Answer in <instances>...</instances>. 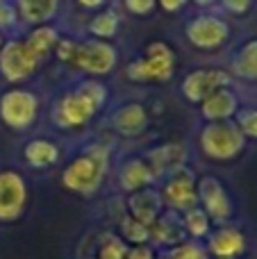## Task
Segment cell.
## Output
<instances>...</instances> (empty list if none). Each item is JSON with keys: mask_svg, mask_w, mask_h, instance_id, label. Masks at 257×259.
Instances as JSON below:
<instances>
[{"mask_svg": "<svg viewBox=\"0 0 257 259\" xmlns=\"http://www.w3.org/2000/svg\"><path fill=\"white\" fill-rule=\"evenodd\" d=\"M107 87L96 77L82 80L75 89L66 91L53 107V121L62 130L84 127L107 105Z\"/></svg>", "mask_w": 257, "mask_h": 259, "instance_id": "cell-1", "label": "cell"}, {"mask_svg": "<svg viewBox=\"0 0 257 259\" xmlns=\"http://www.w3.org/2000/svg\"><path fill=\"white\" fill-rule=\"evenodd\" d=\"M109 173V148L105 143H91L73 157L62 173V187L77 196H94L103 187Z\"/></svg>", "mask_w": 257, "mask_h": 259, "instance_id": "cell-2", "label": "cell"}, {"mask_svg": "<svg viewBox=\"0 0 257 259\" xmlns=\"http://www.w3.org/2000/svg\"><path fill=\"white\" fill-rule=\"evenodd\" d=\"M246 143L248 141L235 125V121L205 123L198 132V150L203 152L205 159L217 161V164H228L241 157Z\"/></svg>", "mask_w": 257, "mask_h": 259, "instance_id": "cell-3", "label": "cell"}, {"mask_svg": "<svg viewBox=\"0 0 257 259\" xmlns=\"http://www.w3.org/2000/svg\"><path fill=\"white\" fill-rule=\"evenodd\" d=\"M176 73V53L166 41H150L139 59L125 66L130 82H168Z\"/></svg>", "mask_w": 257, "mask_h": 259, "instance_id": "cell-4", "label": "cell"}, {"mask_svg": "<svg viewBox=\"0 0 257 259\" xmlns=\"http://www.w3.org/2000/svg\"><path fill=\"white\" fill-rule=\"evenodd\" d=\"M230 23L214 12H200L185 23V39L196 50H219L230 39Z\"/></svg>", "mask_w": 257, "mask_h": 259, "instance_id": "cell-5", "label": "cell"}, {"mask_svg": "<svg viewBox=\"0 0 257 259\" xmlns=\"http://www.w3.org/2000/svg\"><path fill=\"white\" fill-rule=\"evenodd\" d=\"M118 62V53L109 41H98V39H84L73 48V57L68 64L82 71L89 77H105L116 68Z\"/></svg>", "mask_w": 257, "mask_h": 259, "instance_id": "cell-6", "label": "cell"}, {"mask_svg": "<svg viewBox=\"0 0 257 259\" xmlns=\"http://www.w3.org/2000/svg\"><path fill=\"white\" fill-rule=\"evenodd\" d=\"M198 207L209 216L212 225H228L235 216V202L228 193L226 184L217 175H203L196 180Z\"/></svg>", "mask_w": 257, "mask_h": 259, "instance_id": "cell-7", "label": "cell"}, {"mask_svg": "<svg viewBox=\"0 0 257 259\" xmlns=\"http://www.w3.org/2000/svg\"><path fill=\"white\" fill-rule=\"evenodd\" d=\"M196 175L194 170L185 168L171 173L164 178L162 187H159V196H162L164 209L173 211V214H182V211L191 209L198 205V193H196Z\"/></svg>", "mask_w": 257, "mask_h": 259, "instance_id": "cell-8", "label": "cell"}, {"mask_svg": "<svg viewBox=\"0 0 257 259\" xmlns=\"http://www.w3.org/2000/svg\"><path fill=\"white\" fill-rule=\"evenodd\" d=\"M232 84V75L223 68H196V71L187 73L180 82V94L185 96L187 103L200 105L209 94L217 89Z\"/></svg>", "mask_w": 257, "mask_h": 259, "instance_id": "cell-9", "label": "cell"}, {"mask_svg": "<svg viewBox=\"0 0 257 259\" xmlns=\"http://www.w3.org/2000/svg\"><path fill=\"white\" fill-rule=\"evenodd\" d=\"M36 112H39V100L30 91L14 89L0 98V116L14 130H27L34 123Z\"/></svg>", "mask_w": 257, "mask_h": 259, "instance_id": "cell-10", "label": "cell"}, {"mask_svg": "<svg viewBox=\"0 0 257 259\" xmlns=\"http://www.w3.org/2000/svg\"><path fill=\"white\" fill-rule=\"evenodd\" d=\"M203 243L209 252V259H241L248 248L246 234L230 223L212 228Z\"/></svg>", "mask_w": 257, "mask_h": 259, "instance_id": "cell-11", "label": "cell"}, {"mask_svg": "<svg viewBox=\"0 0 257 259\" xmlns=\"http://www.w3.org/2000/svg\"><path fill=\"white\" fill-rule=\"evenodd\" d=\"M39 62L34 59V55L25 48L23 41H9L7 46H3L0 53V71L9 82H21L25 77H30L36 71Z\"/></svg>", "mask_w": 257, "mask_h": 259, "instance_id": "cell-12", "label": "cell"}, {"mask_svg": "<svg viewBox=\"0 0 257 259\" xmlns=\"http://www.w3.org/2000/svg\"><path fill=\"white\" fill-rule=\"evenodd\" d=\"M27 200V187L18 173H0V221H14L21 216Z\"/></svg>", "mask_w": 257, "mask_h": 259, "instance_id": "cell-13", "label": "cell"}, {"mask_svg": "<svg viewBox=\"0 0 257 259\" xmlns=\"http://www.w3.org/2000/svg\"><path fill=\"white\" fill-rule=\"evenodd\" d=\"M144 159L148 161V166L153 168L155 178L164 180L171 173H176V170L187 166V146L180 141L162 143V146L148 150V155H146Z\"/></svg>", "mask_w": 257, "mask_h": 259, "instance_id": "cell-14", "label": "cell"}, {"mask_svg": "<svg viewBox=\"0 0 257 259\" xmlns=\"http://www.w3.org/2000/svg\"><path fill=\"white\" fill-rule=\"evenodd\" d=\"M109 123H112L116 134H121L125 139H135V137H141L148 130L150 116L144 105L135 100V103H125L114 109L112 116H109Z\"/></svg>", "mask_w": 257, "mask_h": 259, "instance_id": "cell-15", "label": "cell"}, {"mask_svg": "<svg viewBox=\"0 0 257 259\" xmlns=\"http://www.w3.org/2000/svg\"><path fill=\"white\" fill-rule=\"evenodd\" d=\"M162 211H164V202H162V196H159V189L148 187V189H141V191L127 193L125 214L132 216L135 221H139V223L150 228Z\"/></svg>", "mask_w": 257, "mask_h": 259, "instance_id": "cell-16", "label": "cell"}, {"mask_svg": "<svg viewBox=\"0 0 257 259\" xmlns=\"http://www.w3.org/2000/svg\"><path fill=\"white\" fill-rule=\"evenodd\" d=\"M239 96L232 91V87H223L209 94L207 98L200 103V116L205 123H217V121H232L235 114L239 112Z\"/></svg>", "mask_w": 257, "mask_h": 259, "instance_id": "cell-17", "label": "cell"}, {"mask_svg": "<svg viewBox=\"0 0 257 259\" xmlns=\"http://www.w3.org/2000/svg\"><path fill=\"white\" fill-rule=\"evenodd\" d=\"M155 182H157V178H155L153 168L148 166V161L144 157H130L118 166V187L125 193L155 187Z\"/></svg>", "mask_w": 257, "mask_h": 259, "instance_id": "cell-18", "label": "cell"}, {"mask_svg": "<svg viewBox=\"0 0 257 259\" xmlns=\"http://www.w3.org/2000/svg\"><path fill=\"white\" fill-rule=\"evenodd\" d=\"M187 234L182 230L180 223V214H173V211L164 209L162 214L157 216L153 225H150V246L157 248H173L180 241H185Z\"/></svg>", "mask_w": 257, "mask_h": 259, "instance_id": "cell-19", "label": "cell"}, {"mask_svg": "<svg viewBox=\"0 0 257 259\" xmlns=\"http://www.w3.org/2000/svg\"><path fill=\"white\" fill-rule=\"evenodd\" d=\"M230 75L246 82H257V39H248L232 53Z\"/></svg>", "mask_w": 257, "mask_h": 259, "instance_id": "cell-20", "label": "cell"}, {"mask_svg": "<svg viewBox=\"0 0 257 259\" xmlns=\"http://www.w3.org/2000/svg\"><path fill=\"white\" fill-rule=\"evenodd\" d=\"M18 16L30 25H46L59 12V0H18Z\"/></svg>", "mask_w": 257, "mask_h": 259, "instance_id": "cell-21", "label": "cell"}, {"mask_svg": "<svg viewBox=\"0 0 257 259\" xmlns=\"http://www.w3.org/2000/svg\"><path fill=\"white\" fill-rule=\"evenodd\" d=\"M59 148L55 141L50 139H34L25 146L23 150V157L25 161L32 166V168H48V166H55L59 161Z\"/></svg>", "mask_w": 257, "mask_h": 259, "instance_id": "cell-22", "label": "cell"}, {"mask_svg": "<svg viewBox=\"0 0 257 259\" xmlns=\"http://www.w3.org/2000/svg\"><path fill=\"white\" fill-rule=\"evenodd\" d=\"M57 41H59V32L55 30V27H50V25H36L34 30L30 32V36L23 41V44H25V48L30 50L32 55H34L36 62L41 64L50 53H55V46H57Z\"/></svg>", "mask_w": 257, "mask_h": 259, "instance_id": "cell-23", "label": "cell"}, {"mask_svg": "<svg viewBox=\"0 0 257 259\" xmlns=\"http://www.w3.org/2000/svg\"><path fill=\"white\" fill-rule=\"evenodd\" d=\"M118 27H121V16H118L116 9H98V12L91 16L87 30H89L91 39L109 41L116 36Z\"/></svg>", "mask_w": 257, "mask_h": 259, "instance_id": "cell-24", "label": "cell"}, {"mask_svg": "<svg viewBox=\"0 0 257 259\" xmlns=\"http://www.w3.org/2000/svg\"><path fill=\"white\" fill-rule=\"evenodd\" d=\"M180 223H182V230H185L187 239H196V241H205V237L209 234V230L214 228L209 216L200 209L198 205L191 207V209L182 211L180 214Z\"/></svg>", "mask_w": 257, "mask_h": 259, "instance_id": "cell-25", "label": "cell"}, {"mask_svg": "<svg viewBox=\"0 0 257 259\" xmlns=\"http://www.w3.org/2000/svg\"><path fill=\"white\" fill-rule=\"evenodd\" d=\"M127 248L130 246L116 232H105V234H100L98 243H96L94 259H125Z\"/></svg>", "mask_w": 257, "mask_h": 259, "instance_id": "cell-26", "label": "cell"}, {"mask_svg": "<svg viewBox=\"0 0 257 259\" xmlns=\"http://www.w3.org/2000/svg\"><path fill=\"white\" fill-rule=\"evenodd\" d=\"M121 234L118 237L127 243V246H141V243H150V228L139 221H135L132 216H123L121 219Z\"/></svg>", "mask_w": 257, "mask_h": 259, "instance_id": "cell-27", "label": "cell"}, {"mask_svg": "<svg viewBox=\"0 0 257 259\" xmlns=\"http://www.w3.org/2000/svg\"><path fill=\"white\" fill-rule=\"evenodd\" d=\"M168 259H209V252L205 248L203 241H196V239H185L178 246L168 248L164 252Z\"/></svg>", "mask_w": 257, "mask_h": 259, "instance_id": "cell-28", "label": "cell"}, {"mask_svg": "<svg viewBox=\"0 0 257 259\" xmlns=\"http://www.w3.org/2000/svg\"><path fill=\"white\" fill-rule=\"evenodd\" d=\"M232 121L246 137V141H257V107H239Z\"/></svg>", "mask_w": 257, "mask_h": 259, "instance_id": "cell-29", "label": "cell"}, {"mask_svg": "<svg viewBox=\"0 0 257 259\" xmlns=\"http://www.w3.org/2000/svg\"><path fill=\"white\" fill-rule=\"evenodd\" d=\"M123 7L127 14L139 18H148L157 9V0H123Z\"/></svg>", "mask_w": 257, "mask_h": 259, "instance_id": "cell-30", "label": "cell"}, {"mask_svg": "<svg viewBox=\"0 0 257 259\" xmlns=\"http://www.w3.org/2000/svg\"><path fill=\"white\" fill-rule=\"evenodd\" d=\"M223 12H228L230 16H246L253 9L255 0H219Z\"/></svg>", "mask_w": 257, "mask_h": 259, "instance_id": "cell-31", "label": "cell"}, {"mask_svg": "<svg viewBox=\"0 0 257 259\" xmlns=\"http://www.w3.org/2000/svg\"><path fill=\"white\" fill-rule=\"evenodd\" d=\"M125 259H157V252L150 243H141V246H130L127 248Z\"/></svg>", "mask_w": 257, "mask_h": 259, "instance_id": "cell-32", "label": "cell"}, {"mask_svg": "<svg viewBox=\"0 0 257 259\" xmlns=\"http://www.w3.org/2000/svg\"><path fill=\"white\" fill-rule=\"evenodd\" d=\"M189 5V0H157V7L166 14H180Z\"/></svg>", "mask_w": 257, "mask_h": 259, "instance_id": "cell-33", "label": "cell"}, {"mask_svg": "<svg viewBox=\"0 0 257 259\" xmlns=\"http://www.w3.org/2000/svg\"><path fill=\"white\" fill-rule=\"evenodd\" d=\"M14 18H16V12L5 0H0V25H12Z\"/></svg>", "mask_w": 257, "mask_h": 259, "instance_id": "cell-34", "label": "cell"}, {"mask_svg": "<svg viewBox=\"0 0 257 259\" xmlns=\"http://www.w3.org/2000/svg\"><path fill=\"white\" fill-rule=\"evenodd\" d=\"M77 5L84 9H103L107 5V0H77Z\"/></svg>", "mask_w": 257, "mask_h": 259, "instance_id": "cell-35", "label": "cell"}, {"mask_svg": "<svg viewBox=\"0 0 257 259\" xmlns=\"http://www.w3.org/2000/svg\"><path fill=\"white\" fill-rule=\"evenodd\" d=\"M189 3H194L198 9H212L219 5V0H189Z\"/></svg>", "mask_w": 257, "mask_h": 259, "instance_id": "cell-36", "label": "cell"}, {"mask_svg": "<svg viewBox=\"0 0 257 259\" xmlns=\"http://www.w3.org/2000/svg\"><path fill=\"white\" fill-rule=\"evenodd\" d=\"M157 259H168L166 255H157Z\"/></svg>", "mask_w": 257, "mask_h": 259, "instance_id": "cell-37", "label": "cell"}, {"mask_svg": "<svg viewBox=\"0 0 257 259\" xmlns=\"http://www.w3.org/2000/svg\"><path fill=\"white\" fill-rule=\"evenodd\" d=\"M0 48H3V39H0Z\"/></svg>", "mask_w": 257, "mask_h": 259, "instance_id": "cell-38", "label": "cell"}, {"mask_svg": "<svg viewBox=\"0 0 257 259\" xmlns=\"http://www.w3.org/2000/svg\"><path fill=\"white\" fill-rule=\"evenodd\" d=\"M91 259H94V257H91Z\"/></svg>", "mask_w": 257, "mask_h": 259, "instance_id": "cell-39", "label": "cell"}]
</instances>
